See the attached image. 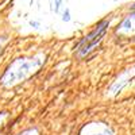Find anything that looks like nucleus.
I'll return each instance as SVG.
<instances>
[{
	"mask_svg": "<svg viewBox=\"0 0 135 135\" xmlns=\"http://www.w3.org/2000/svg\"><path fill=\"white\" fill-rule=\"evenodd\" d=\"M131 8H132V9H135V4H134V6H132V7H131Z\"/></svg>",
	"mask_w": 135,
	"mask_h": 135,
	"instance_id": "39448f33",
	"label": "nucleus"
},
{
	"mask_svg": "<svg viewBox=\"0 0 135 135\" xmlns=\"http://www.w3.org/2000/svg\"><path fill=\"white\" fill-rule=\"evenodd\" d=\"M30 25H31L32 27H38V26H39V23H38V22H32V20L30 22Z\"/></svg>",
	"mask_w": 135,
	"mask_h": 135,
	"instance_id": "20e7f679",
	"label": "nucleus"
},
{
	"mask_svg": "<svg viewBox=\"0 0 135 135\" xmlns=\"http://www.w3.org/2000/svg\"><path fill=\"white\" fill-rule=\"evenodd\" d=\"M62 19H64L65 22H68V20H69V19H70V15H69V9H66V11H65V14H64V16H62Z\"/></svg>",
	"mask_w": 135,
	"mask_h": 135,
	"instance_id": "7ed1b4c3",
	"label": "nucleus"
},
{
	"mask_svg": "<svg viewBox=\"0 0 135 135\" xmlns=\"http://www.w3.org/2000/svg\"><path fill=\"white\" fill-rule=\"evenodd\" d=\"M108 27V22L103 20L101 23H99L96 26V28L89 34L88 37H85L83 39V42L78 45V55H85L86 53H89L92 50V47H95L97 42L101 39V37L104 35V32Z\"/></svg>",
	"mask_w": 135,
	"mask_h": 135,
	"instance_id": "f257e3e1",
	"label": "nucleus"
},
{
	"mask_svg": "<svg viewBox=\"0 0 135 135\" xmlns=\"http://www.w3.org/2000/svg\"><path fill=\"white\" fill-rule=\"evenodd\" d=\"M61 2H62V0H54V11H55V12H58L60 6H61Z\"/></svg>",
	"mask_w": 135,
	"mask_h": 135,
	"instance_id": "f03ea898",
	"label": "nucleus"
}]
</instances>
